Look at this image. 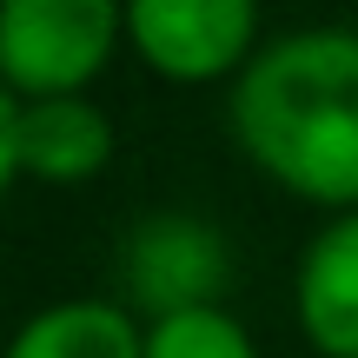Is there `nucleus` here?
<instances>
[{
  "label": "nucleus",
  "mask_w": 358,
  "mask_h": 358,
  "mask_svg": "<svg viewBox=\"0 0 358 358\" xmlns=\"http://www.w3.org/2000/svg\"><path fill=\"white\" fill-rule=\"evenodd\" d=\"M232 133L285 192L358 206V34L312 27L252 53L232 87Z\"/></svg>",
  "instance_id": "f257e3e1"
},
{
  "label": "nucleus",
  "mask_w": 358,
  "mask_h": 358,
  "mask_svg": "<svg viewBox=\"0 0 358 358\" xmlns=\"http://www.w3.org/2000/svg\"><path fill=\"white\" fill-rule=\"evenodd\" d=\"M127 34V0H7L0 73L20 100H73Z\"/></svg>",
  "instance_id": "f03ea898"
},
{
  "label": "nucleus",
  "mask_w": 358,
  "mask_h": 358,
  "mask_svg": "<svg viewBox=\"0 0 358 358\" xmlns=\"http://www.w3.org/2000/svg\"><path fill=\"white\" fill-rule=\"evenodd\" d=\"M232 279V252L226 232L213 219L192 213H146L120 245V285L146 319H179V312H206L219 306Z\"/></svg>",
  "instance_id": "7ed1b4c3"
},
{
  "label": "nucleus",
  "mask_w": 358,
  "mask_h": 358,
  "mask_svg": "<svg viewBox=\"0 0 358 358\" xmlns=\"http://www.w3.org/2000/svg\"><path fill=\"white\" fill-rule=\"evenodd\" d=\"M252 27L259 0H127V40L153 73L179 80H219L232 66H252Z\"/></svg>",
  "instance_id": "20e7f679"
},
{
  "label": "nucleus",
  "mask_w": 358,
  "mask_h": 358,
  "mask_svg": "<svg viewBox=\"0 0 358 358\" xmlns=\"http://www.w3.org/2000/svg\"><path fill=\"white\" fill-rule=\"evenodd\" d=\"M113 159V120L93 100H20L0 93V166L7 179L80 186Z\"/></svg>",
  "instance_id": "39448f33"
},
{
  "label": "nucleus",
  "mask_w": 358,
  "mask_h": 358,
  "mask_svg": "<svg viewBox=\"0 0 358 358\" xmlns=\"http://www.w3.org/2000/svg\"><path fill=\"white\" fill-rule=\"evenodd\" d=\"M299 325L325 358H358V213L325 226L299 259Z\"/></svg>",
  "instance_id": "423d86ee"
},
{
  "label": "nucleus",
  "mask_w": 358,
  "mask_h": 358,
  "mask_svg": "<svg viewBox=\"0 0 358 358\" xmlns=\"http://www.w3.org/2000/svg\"><path fill=\"white\" fill-rule=\"evenodd\" d=\"M7 358H146V332L106 299H66L27 319Z\"/></svg>",
  "instance_id": "0eeeda50"
},
{
  "label": "nucleus",
  "mask_w": 358,
  "mask_h": 358,
  "mask_svg": "<svg viewBox=\"0 0 358 358\" xmlns=\"http://www.w3.org/2000/svg\"><path fill=\"white\" fill-rule=\"evenodd\" d=\"M146 358H259V352L232 312L206 306V312H179V319L146 325Z\"/></svg>",
  "instance_id": "6e6552de"
}]
</instances>
